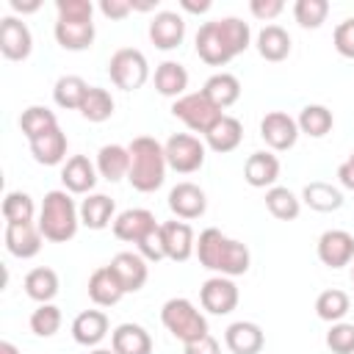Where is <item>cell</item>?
Masks as SVG:
<instances>
[{"instance_id":"obj_1","label":"cell","mask_w":354,"mask_h":354,"mask_svg":"<svg viewBox=\"0 0 354 354\" xmlns=\"http://www.w3.org/2000/svg\"><path fill=\"white\" fill-rule=\"evenodd\" d=\"M252 41V30L241 17H221L199 25L196 30V55L210 66H224L241 55Z\"/></svg>"},{"instance_id":"obj_2","label":"cell","mask_w":354,"mask_h":354,"mask_svg":"<svg viewBox=\"0 0 354 354\" xmlns=\"http://www.w3.org/2000/svg\"><path fill=\"white\" fill-rule=\"evenodd\" d=\"M196 257L202 263V268L218 274V277H241L249 271V263H252V254H249V246L224 235L221 230L216 227H207L199 232V241H196Z\"/></svg>"},{"instance_id":"obj_3","label":"cell","mask_w":354,"mask_h":354,"mask_svg":"<svg viewBox=\"0 0 354 354\" xmlns=\"http://www.w3.org/2000/svg\"><path fill=\"white\" fill-rule=\"evenodd\" d=\"M130 185L141 194H152L163 185L166 180V152H163V144L155 141L152 136H136L130 144Z\"/></svg>"},{"instance_id":"obj_4","label":"cell","mask_w":354,"mask_h":354,"mask_svg":"<svg viewBox=\"0 0 354 354\" xmlns=\"http://www.w3.org/2000/svg\"><path fill=\"white\" fill-rule=\"evenodd\" d=\"M36 227L44 235V241H53V243H66L77 235L80 207L75 205L69 191H47L44 194Z\"/></svg>"},{"instance_id":"obj_5","label":"cell","mask_w":354,"mask_h":354,"mask_svg":"<svg viewBox=\"0 0 354 354\" xmlns=\"http://www.w3.org/2000/svg\"><path fill=\"white\" fill-rule=\"evenodd\" d=\"M160 321L166 326V332H171V337H177L183 346L185 343H194L207 332V321L205 315L194 307V301L177 296V299H169L163 307H160Z\"/></svg>"},{"instance_id":"obj_6","label":"cell","mask_w":354,"mask_h":354,"mask_svg":"<svg viewBox=\"0 0 354 354\" xmlns=\"http://www.w3.org/2000/svg\"><path fill=\"white\" fill-rule=\"evenodd\" d=\"M108 75H111V83L122 91H138L147 77H149V64H147V55L136 47H122L111 55L108 61Z\"/></svg>"},{"instance_id":"obj_7","label":"cell","mask_w":354,"mask_h":354,"mask_svg":"<svg viewBox=\"0 0 354 354\" xmlns=\"http://www.w3.org/2000/svg\"><path fill=\"white\" fill-rule=\"evenodd\" d=\"M171 113H174L188 130L202 133V136H205V133L224 116V111H218L202 91L183 94L180 100H174V102H171Z\"/></svg>"},{"instance_id":"obj_8","label":"cell","mask_w":354,"mask_h":354,"mask_svg":"<svg viewBox=\"0 0 354 354\" xmlns=\"http://www.w3.org/2000/svg\"><path fill=\"white\" fill-rule=\"evenodd\" d=\"M163 152H166L169 169L180 171V174H194V171H199L205 166V144L196 136L174 133L163 144Z\"/></svg>"},{"instance_id":"obj_9","label":"cell","mask_w":354,"mask_h":354,"mask_svg":"<svg viewBox=\"0 0 354 354\" xmlns=\"http://www.w3.org/2000/svg\"><path fill=\"white\" fill-rule=\"evenodd\" d=\"M199 301L210 315H230L238 307V285L230 277H210L199 288Z\"/></svg>"},{"instance_id":"obj_10","label":"cell","mask_w":354,"mask_h":354,"mask_svg":"<svg viewBox=\"0 0 354 354\" xmlns=\"http://www.w3.org/2000/svg\"><path fill=\"white\" fill-rule=\"evenodd\" d=\"M260 136H263V141H266L274 152H285V149H290V147L296 144V138H299V124H296V119H293L290 113H285V111H271V113H266L263 122H260Z\"/></svg>"},{"instance_id":"obj_11","label":"cell","mask_w":354,"mask_h":354,"mask_svg":"<svg viewBox=\"0 0 354 354\" xmlns=\"http://www.w3.org/2000/svg\"><path fill=\"white\" fill-rule=\"evenodd\" d=\"M30 50H33L30 28L17 17H3L0 19V53L8 61H25Z\"/></svg>"},{"instance_id":"obj_12","label":"cell","mask_w":354,"mask_h":354,"mask_svg":"<svg viewBox=\"0 0 354 354\" xmlns=\"http://www.w3.org/2000/svg\"><path fill=\"white\" fill-rule=\"evenodd\" d=\"M318 260L326 268H343L354 260V235L346 230H326L318 238Z\"/></svg>"},{"instance_id":"obj_13","label":"cell","mask_w":354,"mask_h":354,"mask_svg":"<svg viewBox=\"0 0 354 354\" xmlns=\"http://www.w3.org/2000/svg\"><path fill=\"white\" fill-rule=\"evenodd\" d=\"M160 232H163V246H166V260H174V263H185L194 252H196V238H194V230L191 224L185 221H163L160 224Z\"/></svg>"},{"instance_id":"obj_14","label":"cell","mask_w":354,"mask_h":354,"mask_svg":"<svg viewBox=\"0 0 354 354\" xmlns=\"http://www.w3.org/2000/svg\"><path fill=\"white\" fill-rule=\"evenodd\" d=\"M149 39L158 50H174L185 39V19L177 11H158L149 22Z\"/></svg>"},{"instance_id":"obj_15","label":"cell","mask_w":354,"mask_h":354,"mask_svg":"<svg viewBox=\"0 0 354 354\" xmlns=\"http://www.w3.org/2000/svg\"><path fill=\"white\" fill-rule=\"evenodd\" d=\"M169 210L177 216V218H199L205 210H207V196L199 185L194 183H177L171 191H169Z\"/></svg>"},{"instance_id":"obj_16","label":"cell","mask_w":354,"mask_h":354,"mask_svg":"<svg viewBox=\"0 0 354 354\" xmlns=\"http://www.w3.org/2000/svg\"><path fill=\"white\" fill-rule=\"evenodd\" d=\"M152 227H158V221L147 207H130L113 218V235L124 243H138Z\"/></svg>"},{"instance_id":"obj_17","label":"cell","mask_w":354,"mask_h":354,"mask_svg":"<svg viewBox=\"0 0 354 354\" xmlns=\"http://www.w3.org/2000/svg\"><path fill=\"white\" fill-rule=\"evenodd\" d=\"M111 268L113 274L119 277L124 293H136L147 285V277H149V266L147 260L138 254V252H119L113 260H111Z\"/></svg>"},{"instance_id":"obj_18","label":"cell","mask_w":354,"mask_h":354,"mask_svg":"<svg viewBox=\"0 0 354 354\" xmlns=\"http://www.w3.org/2000/svg\"><path fill=\"white\" fill-rule=\"evenodd\" d=\"M6 249L8 254L19 257V260H30L41 252V241L44 235L39 232L36 224H6Z\"/></svg>"},{"instance_id":"obj_19","label":"cell","mask_w":354,"mask_h":354,"mask_svg":"<svg viewBox=\"0 0 354 354\" xmlns=\"http://www.w3.org/2000/svg\"><path fill=\"white\" fill-rule=\"evenodd\" d=\"M124 296V288L119 282V277L113 274L111 266H100L97 271H91L88 277V299L97 304V307H113L119 304Z\"/></svg>"},{"instance_id":"obj_20","label":"cell","mask_w":354,"mask_h":354,"mask_svg":"<svg viewBox=\"0 0 354 354\" xmlns=\"http://www.w3.org/2000/svg\"><path fill=\"white\" fill-rule=\"evenodd\" d=\"M224 343L232 354H260L266 346V335L254 321H235L227 326Z\"/></svg>"},{"instance_id":"obj_21","label":"cell","mask_w":354,"mask_h":354,"mask_svg":"<svg viewBox=\"0 0 354 354\" xmlns=\"http://www.w3.org/2000/svg\"><path fill=\"white\" fill-rule=\"evenodd\" d=\"M61 183L69 194H88L97 185V166L86 155H72L61 169Z\"/></svg>"},{"instance_id":"obj_22","label":"cell","mask_w":354,"mask_h":354,"mask_svg":"<svg viewBox=\"0 0 354 354\" xmlns=\"http://www.w3.org/2000/svg\"><path fill=\"white\" fill-rule=\"evenodd\" d=\"M243 180L252 188H274L279 180V158L271 152H252L243 163Z\"/></svg>"},{"instance_id":"obj_23","label":"cell","mask_w":354,"mask_h":354,"mask_svg":"<svg viewBox=\"0 0 354 354\" xmlns=\"http://www.w3.org/2000/svg\"><path fill=\"white\" fill-rule=\"evenodd\" d=\"M55 41L69 50V53H80L88 50L94 44V22H75V19H55L53 28Z\"/></svg>"},{"instance_id":"obj_24","label":"cell","mask_w":354,"mask_h":354,"mask_svg":"<svg viewBox=\"0 0 354 354\" xmlns=\"http://www.w3.org/2000/svg\"><path fill=\"white\" fill-rule=\"evenodd\" d=\"M111 348L116 354H152V337L141 324H119L111 332Z\"/></svg>"},{"instance_id":"obj_25","label":"cell","mask_w":354,"mask_h":354,"mask_svg":"<svg viewBox=\"0 0 354 354\" xmlns=\"http://www.w3.org/2000/svg\"><path fill=\"white\" fill-rule=\"evenodd\" d=\"M97 174L108 183H119L130 174V149L122 144H105L97 152Z\"/></svg>"},{"instance_id":"obj_26","label":"cell","mask_w":354,"mask_h":354,"mask_svg":"<svg viewBox=\"0 0 354 354\" xmlns=\"http://www.w3.org/2000/svg\"><path fill=\"white\" fill-rule=\"evenodd\" d=\"M241 141H243V124H241L235 116H227V113L205 133V144H207L213 152H218V155L238 149Z\"/></svg>"},{"instance_id":"obj_27","label":"cell","mask_w":354,"mask_h":354,"mask_svg":"<svg viewBox=\"0 0 354 354\" xmlns=\"http://www.w3.org/2000/svg\"><path fill=\"white\" fill-rule=\"evenodd\" d=\"M108 326L111 324H108V315L102 310H83L72 321V337L80 346H97L108 335Z\"/></svg>"},{"instance_id":"obj_28","label":"cell","mask_w":354,"mask_h":354,"mask_svg":"<svg viewBox=\"0 0 354 354\" xmlns=\"http://www.w3.org/2000/svg\"><path fill=\"white\" fill-rule=\"evenodd\" d=\"M202 94H205L218 111H224V108H230V105L238 102V97H241V80H238L235 75H230V72H216V75H210V77L205 80Z\"/></svg>"},{"instance_id":"obj_29","label":"cell","mask_w":354,"mask_h":354,"mask_svg":"<svg viewBox=\"0 0 354 354\" xmlns=\"http://www.w3.org/2000/svg\"><path fill=\"white\" fill-rule=\"evenodd\" d=\"M30 155L41 166H58L66 158V136L61 127H53L50 133L30 141Z\"/></svg>"},{"instance_id":"obj_30","label":"cell","mask_w":354,"mask_h":354,"mask_svg":"<svg viewBox=\"0 0 354 354\" xmlns=\"http://www.w3.org/2000/svg\"><path fill=\"white\" fill-rule=\"evenodd\" d=\"M116 205L108 194H88L80 202V224L88 230H105L113 221Z\"/></svg>"},{"instance_id":"obj_31","label":"cell","mask_w":354,"mask_h":354,"mask_svg":"<svg viewBox=\"0 0 354 354\" xmlns=\"http://www.w3.org/2000/svg\"><path fill=\"white\" fill-rule=\"evenodd\" d=\"M155 88L163 97L180 100L185 94V88H188V72H185V66L177 64V61L158 64V69H155Z\"/></svg>"},{"instance_id":"obj_32","label":"cell","mask_w":354,"mask_h":354,"mask_svg":"<svg viewBox=\"0 0 354 354\" xmlns=\"http://www.w3.org/2000/svg\"><path fill=\"white\" fill-rule=\"evenodd\" d=\"M301 202L318 213H332V210H340L343 207V194L340 188H335L332 183H307L304 191H301Z\"/></svg>"},{"instance_id":"obj_33","label":"cell","mask_w":354,"mask_h":354,"mask_svg":"<svg viewBox=\"0 0 354 354\" xmlns=\"http://www.w3.org/2000/svg\"><path fill=\"white\" fill-rule=\"evenodd\" d=\"M257 53L260 58L266 61H285L290 55V36L285 28L279 25H266L260 33H257Z\"/></svg>"},{"instance_id":"obj_34","label":"cell","mask_w":354,"mask_h":354,"mask_svg":"<svg viewBox=\"0 0 354 354\" xmlns=\"http://www.w3.org/2000/svg\"><path fill=\"white\" fill-rule=\"evenodd\" d=\"M25 293L39 301V304H50L58 293V274L47 266H39V268H30L25 274Z\"/></svg>"},{"instance_id":"obj_35","label":"cell","mask_w":354,"mask_h":354,"mask_svg":"<svg viewBox=\"0 0 354 354\" xmlns=\"http://www.w3.org/2000/svg\"><path fill=\"white\" fill-rule=\"evenodd\" d=\"M88 91V83L80 77V75H61L53 86V100L58 108H66V111H80L83 105V97Z\"/></svg>"},{"instance_id":"obj_36","label":"cell","mask_w":354,"mask_h":354,"mask_svg":"<svg viewBox=\"0 0 354 354\" xmlns=\"http://www.w3.org/2000/svg\"><path fill=\"white\" fill-rule=\"evenodd\" d=\"M266 207H268V213H271L274 218H279V221H293V218L301 213V199H299L290 188L274 185V188L266 191Z\"/></svg>"},{"instance_id":"obj_37","label":"cell","mask_w":354,"mask_h":354,"mask_svg":"<svg viewBox=\"0 0 354 354\" xmlns=\"http://www.w3.org/2000/svg\"><path fill=\"white\" fill-rule=\"evenodd\" d=\"M296 124H299V133H304L310 138H324L332 130L335 116H332V111L326 105H304L299 119H296Z\"/></svg>"},{"instance_id":"obj_38","label":"cell","mask_w":354,"mask_h":354,"mask_svg":"<svg viewBox=\"0 0 354 354\" xmlns=\"http://www.w3.org/2000/svg\"><path fill=\"white\" fill-rule=\"evenodd\" d=\"M53 127H58V119H55V113H53L47 105H30V108H25L22 116H19V130L25 133L28 141H33V138L50 133Z\"/></svg>"},{"instance_id":"obj_39","label":"cell","mask_w":354,"mask_h":354,"mask_svg":"<svg viewBox=\"0 0 354 354\" xmlns=\"http://www.w3.org/2000/svg\"><path fill=\"white\" fill-rule=\"evenodd\" d=\"M111 113H113V97H111V91L108 88H100V86H88V91L83 97V105H80V116L86 122L100 124V122L111 119Z\"/></svg>"},{"instance_id":"obj_40","label":"cell","mask_w":354,"mask_h":354,"mask_svg":"<svg viewBox=\"0 0 354 354\" xmlns=\"http://www.w3.org/2000/svg\"><path fill=\"white\" fill-rule=\"evenodd\" d=\"M348 307H351L348 293L340 290V288H329V290L318 293V299H315V313H318V318H321V321H329V324L343 321L346 313H348Z\"/></svg>"},{"instance_id":"obj_41","label":"cell","mask_w":354,"mask_h":354,"mask_svg":"<svg viewBox=\"0 0 354 354\" xmlns=\"http://www.w3.org/2000/svg\"><path fill=\"white\" fill-rule=\"evenodd\" d=\"M36 216V205L30 199V194L25 191H8L3 199V218L6 224H33Z\"/></svg>"},{"instance_id":"obj_42","label":"cell","mask_w":354,"mask_h":354,"mask_svg":"<svg viewBox=\"0 0 354 354\" xmlns=\"http://www.w3.org/2000/svg\"><path fill=\"white\" fill-rule=\"evenodd\" d=\"M329 17V3L326 0H296L293 3V19L304 30H315L326 22Z\"/></svg>"},{"instance_id":"obj_43","label":"cell","mask_w":354,"mask_h":354,"mask_svg":"<svg viewBox=\"0 0 354 354\" xmlns=\"http://www.w3.org/2000/svg\"><path fill=\"white\" fill-rule=\"evenodd\" d=\"M61 329V310L55 304H39L30 313V332L39 337H53Z\"/></svg>"},{"instance_id":"obj_44","label":"cell","mask_w":354,"mask_h":354,"mask_svg":"<svg viewBox=\"0 0 354 354\" xmlns=\"http://www.w3.org/2000/svg\"><path fill=\"white\" fill-rule=\"evenodd\" d=\"M326 346L332 354H354V324H332L326 332Z\"/></svg>"},{"instance_id":"obj_45","label":"cell","mask_w":354,"mask_h":354,"mask_svg":"<svg viewBox=\"0 0 354 354\" xmlns=\"http://www.w3.org/2000/svg\"><path fill=\"white\" fill-rule=\"evenodd\" d=\"M138 254L147 260V263H160V260H166V246H163V232H160V224L158 227H152L138 243Z\"/></svg>"},{"instance_id":"obj_46","label":"cell","mask_w":354,"mask_h":354,"mask_svg":"<svg viewBox=\"0 0 354 354\" xmlns=\"http://www.w3.org/2000/svg\"><path fill=\"white\" fill-rule=\"evenodd\" d=\"M58 19H75V22H91L94 6L88 0H55Z\"/></svg>"},{"instance_id":"obj_47","label":"cell","mask_w":354,"mask_h":354,"mask_svg":"<svg viewBox=\"0 0 354 354\" xmlns=\"http://www.w3.org/2000/svg\"><path fill=\"white\" fill-rule=\"evenodd\" d=\"M332 41H335V50L343 58H354V17H348V19H343V22L335 25Z\"/></svg>"},{"instance_id":"obj_48","label":"cell","mask_w":354,"mask_h":354,"mask_svg":"<svg viewBox=\"0 0 354 354\" xmlns=\"http://www.w3.org/2000/svg\"><path fill=\"white\" fill-rule=\"evenodd\" d=\"M249 11H252V17H257L263 22H271L285 11V3L282 0H252Z\"/></svg>"},{"instance_id":"obj_49","label":"cell","mask_w":354,"mask_h":354,"mask_svg":"<svg viewBox=\"0 0 354 354\" xmlns=\"http://www.w3.org/2000/svg\"><path fill=\"white\" fill-rule=\"evenodd\" d=\"M100 11L108 19H124L133 11V3L130 0H100Z\"/></svg>"},{"instance_id":"obj_50","label":"cell","mask_w":354,"mask_h":354,"mask_svg":"<svg viewBox=\"0 0 354 354\" xmlns=\"http://www.w3.org/2000/svg\"><path fill=\"white\" fill-rule=\"evenodd\" d=\"M185 354H221V346L213 335H205L194 343H185Z\"/></svg>"},{"instance_id":"obj_51","label":"cell","mask_w":354,"mask_h":354,"mask_svg":"<svg viewBox=\"0 0 354 354\" xmlns=\"http://www.w3.org/2000/svg\"><path fill=\"white\" fill-rule=\"evenodd\" d=\"M337 180H340V185L343 188H348V191H354V152L337 166Z\"/></svg>"},{"instance_id":"obj_52","label":"cell","mask_w":354,"mask_h":354,"mask_svg":"<svg viewBox=\"0 0 354 354\" xmlns=\"http://www.w3.org/2000/svg\"><path fill=\"white\" fill-rule=\"evenodd\" d=\"M180 8H183V11H188V14H205V11H210V0H202V3L180 0Z\"/></svg>"},{"instance_id":"obj_53","label":"cell","mask_w":354,"mask_h":354,"mask_svg":"<svg viewBox=\"0 0 354 354\" xmlns=\"http://www.w3.org/2000/svg\"><path fill=\"white\" fill-rule=\"evenodd\" d=\"M11 8H14L17 14H33V11H39V8H41V3H39V0H30V3H22V0H11Z\"/></svg>"},{"instance_id":"obj_54","label":"cell","mask_w":354,"mask_h":354,"mask_svg":"<svg viewBox=\"0 0 354 354\" xmlns=\"http://www.w3.org/2000/svg\"><path fill=\"white\" fill-rule=\"evenodd\" d=\"M0 354H19V348L11 340H0Z\"/></svg>"},{"instance_id":"obj_55","label":"cell","mask_w":354,"mask_h":354,"mask_svg":"<svg viewBox=\"0 0 354 354\" xmlns=\"http://www.w3.org/2000/svg\"><path fill=\"white\" fill-rule=\"evenodd\" d=\"M91 354H116V351H113V348H94Z\"/></svg>"},{"instance_id":"obj_56","label":"cell","mask_w":354,"mask_h":354,"mask_svg":"<svg viewBox=\"0 0 354 354\" xmlns=\"http://www.w3.org/2000/svg\"><path fill=\"white\" fill-rule=\"evenodd\" d=\"M351 282H354V266H351Z\"/></svg>"}]
</instances>
